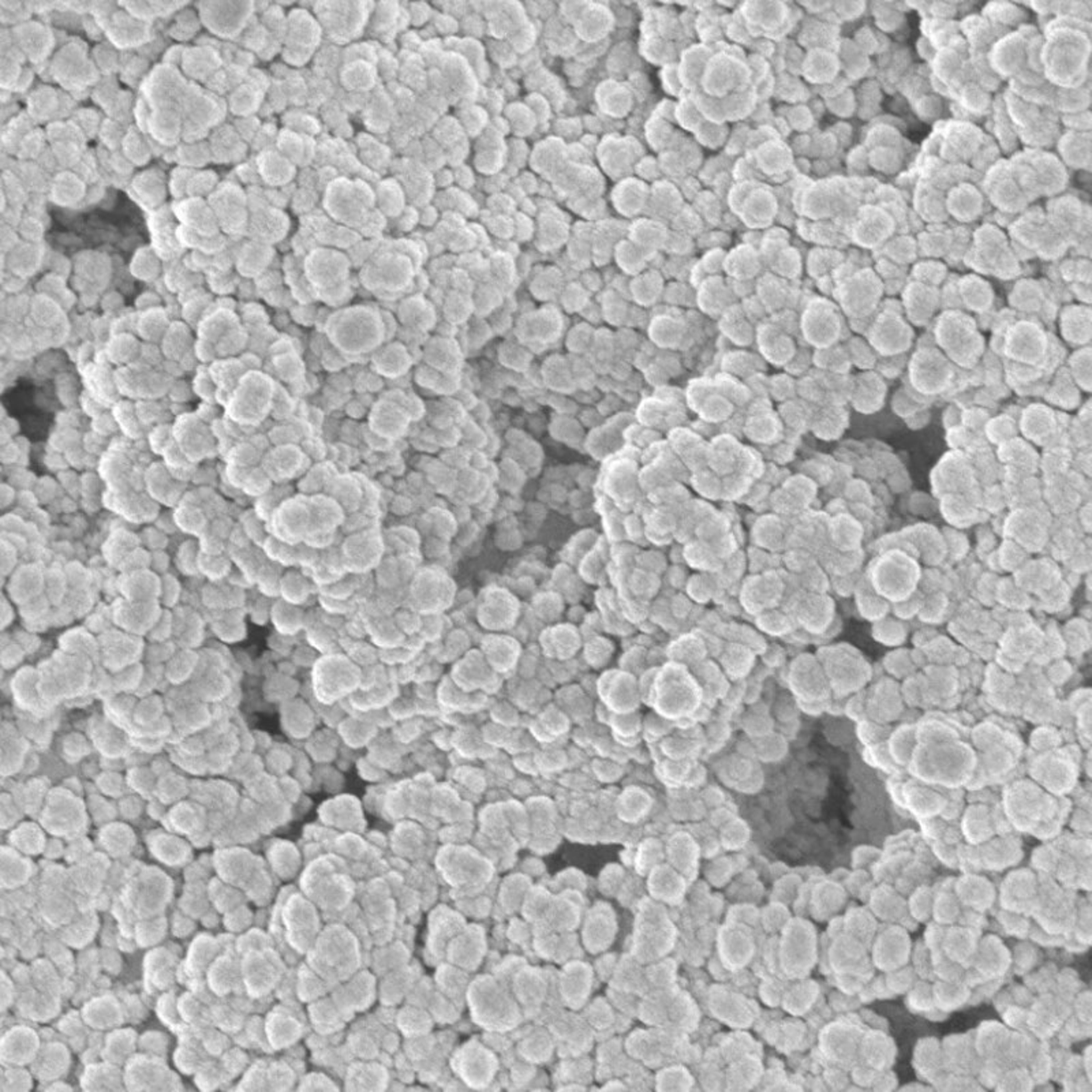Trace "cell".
Wrapping results in <instances>:
<instances>
[{
	"instance_id": "obj_39",
	"label": "cell",
	"mask_w": 1092,
	"mask_h": 1092,
	"mask_svg": "<svg viewBox=\"0 0 1092 1092\" xmlns=\"http://www.w3.org/2000/svg\"><path fill=\"white\" fill-rule=\"evenodd\" d=\"M1077 726L1081 730V735L1087 740H1090V732H1091V701L1080 706L1076 711Z\"/></svg>"
},
{
	"instance_id": "obj_9",
	"label": "cell",
	"mask_w": 1092,
	"mask_h": 1092,
	"mask_svg": "<svg viewBox=\"0 0 1092 1092\" xmlns=\"http://www.w3.org/2000/svg\"><path fill=\"white\" fill-rule=\"evenodd\" d=\"M210 208V206L200 198L193 197L191 200L182 202L174 212H177L179 219L189 227V231H193L198 235L213 237L219 234L220 225L216 215Z\"/></svg>"
},
{
	"instance_id": "obj_16",
	"label": "cell",
	"mask_w": 1092,
	"mask_h": 1092,
	"mask_svg": "<svg viewBox=\"0 0 1092 1092\" xmlns=\"http://www.w3.org/2000/svg\"><path fill=\"white\" fill-rule=\"evenodd\" d=\"M915 1065L919 1073L929 1080L941 1077L945 1064H943V1047L939 1045V1042L935 1039L919 1042L915 1050Z\"/></svg>"
},
{
	"instance_id": "obj_13",
	"label": "cell",
	"mask_w": 1092,
	"mask_h": 1092,
	"mask_svg": "<svg viewBox=\"0 0 1092 1092\" xmlns=\"http://www.w3.org/2000/svg\"><path fill=\"white\" fill-rule=\"evenodd\" d=\"M870 910L872 915L891 923L903 922L910 912L907 901L889 886L877 887L870 893Z\"/></svg>"
},
{
	"instance_id": "obj_26",
	"label": "cell",
	"mask_w": 1092,
	"mask_h": 1092,
	"mask_svg": "<svg viewBox=\"0 0 1092 1092\" xmlns=\"http://www.w3.org/2000/svg\"><path fill=\"white\" fill-rule=\"evenodd\" d=\"M1065 630H1066V636L1064 643L1068 647V650H1071L1069 653L1072 655L1085 653V647H1089L1090 645L1089 624L1083 620H1073L1069 622Z\"/></svg>"
},
{
	"instance_id": "obj_37",
	"label": "cell",
	"mask_w": 1092,
	"mask_h": 1092,
	"mask_svg": "<svg viewBox=\"0 0 1092 1092\" xmlns=\"http://www.w3.org/2000/svg\"><path fill=\"white\" fill-rule=\"evenodd\" d=\"M880 855L881 852L878 851L877 848L860 847L853 851V858H852V859H853V863L856 864V867L862 868L864 867V866H867V864L872 863V862H876V860L880 858Z\"/></svg>"
},
{
	"instance_id": "obj_11",
	"label": "cell",
	"mask_w": 1092,
	"mask_h": 1092,
	"mask_svg": "<svg viewBox=\"0 0 1092 1092\" xmlns=\"http://www.w3.org/2000/svg\"><path fill=\"white\" fill-rule=\"evenodd\" d=\"M975 956L976 958H974V962L979 974L986 975L990 978L1005 974L1009 967L1010 957L1008 949L1002 945L997 937L993 935L983 938L982 948L976 949Z\"/></svg>"
},
{
	"instance_id": "obj_32",
	"label": "cell",
	"mask_w": 1092,
	"mask_h": 1092,
	"mask_svg": "<svg viewBox=\"0 0 1092 1092\" xmlns=\"http://www.w3.org/2000/svg\"><path fill=\"white\" fill-rule=\"evenodd\" d=\"M867 759L872 761V765L886 770V772L897 769V765H896V762L893 761L889 749H887L886 741L878 743V745H868Z\"/></svg>"
},
{
	"instance_id": "obj_30",
	"label": "cell",
	"mask_w": 1092,
	"mask_h": 1092,
	"mask_svg": "<svg viewBox=\"0 0 1092 1092\" xmlns=\"http://www.w3.org/2000/svg\"><path fill=\"white\" fill-rule=\"evenodd\" d=\"M914 985V971L905 966L897 970L889 971L886 974L887 989L896 994H901L907 991Z\"/></svg>"
},
{
	"instance_id": "obj_3",
	"label": "cell",
	"mask_w": 1092,
	"mask_h": 1092,
	"mask_svg": "<svg viewBox=\"0 0 1092 1092\" xmlns=\"http://www.w3.org/2000/svg\"><path fill=\"white\" fill-rule=\"evenodd\" d=\"M1056 751V749H1054ZM1042 754L1031 766L1033 781L1053 795H1065L1076 782L1077 765L1068 753Z\"/></svg>"
},
{
	"instance_id": "obj_10",
	"label": "cell",
	"mask_w": 1092,
	"mask_h": 1092,
	"mask_svg": "<svg viewBox=\"0 0 1092 1092\" xmlns=\"http://www.w3.org/2000/svg\"><path fill=\"white\" fill-rule=\"evenodd\" d=\"M956 895L960 904L982 912L993 905L995 889L985 877L966 876L956 883Z\"/></svg>"
},
{
	"instance_id": "obj_38",
	"label": "cell",
	"mask_w": 1092,
	"mask_h": 1092,
	"mask_svg": "<svg viewBox=\"0 0 1092 1092\" xmlns=\"http://www.w3.org/2000/svg\"><path fill=\"white\" fill-rule=\"evenodd\" d=\"M848 716L859 721H863L867 718L866 714V697L862 694L852 695L851 701L847 705Z\"/></svg>"
},
{
	"instance_id": "obj_36",
	"label": "cell",
	"mask_w": 1092,
	"mask_h": 1092,
	"mask_svg": "<svg viewBox=\"0 0 1092 1092\" xmlns=\"http://www.w3.org/2000/svg\"><path fill=\"white\" fill-rule=\"evenodd\" d=\"M215 185H216V174L212 173V171H208V173H201V174H196L190 177L187 190L191 189L193 186H196V189H197V198H200V194L210 193V190L215 187ZM186 193H187V191H186Z\"/></svg>"
},
{
	"instance_id": "obj_12",
	"label": "cell",
	"mask_w": 1092,
	"mask_h": 1092,
	"mask_svg": "<svg viewBox=\"0 0 1092 1092\" xmlns=\"http://www.w3.org/2000/svg\"><path fill=\"white\" fill-rule=\"evenodd\" d=\"M896 1053L897 1050L895 1043L883 1033L872 1031L862 1039L860 1045L862 1058H864L867 1066L876 1069L878 1072L883 1069L886 1071V1068L895 1062Z\"/></svg>"
},
{
	"instance_id": "obj_17",
	"label": "cell",
	"mask_w": 1092,
	"mask_h": 1092,
	"mask_svg": "<svg viewBox=\"0 0 1092 1092\" xmlns=\"http://www.w3.org/2000/svg\"><path fill=\"white\" fill-rule=\"evenodd\" d=\"M962 829L971 844H985L993 836L991 814L985 806H974L966 812Z\"/></svg>"
},
{
	"instance_id": "obj_23",
	"label": "cell",
	"mask_w": 1092,
	"mask_h": 1092,
	"mask_svg": "<svg viewBox=\"0 0 1092 1092\" xmlns=\"http://www.w3.org/2000/svg\"><path fill=\"white\" fill-rule=\"evenodd\" d=\"M856 599H858V607H859L862 616L867 617L868 620H872V622L882 619L889 611L886 599L881 597L874 590V588L856 593Z\"/></svg>"
},
{
	"instance_id": "obj_24",
	"label": "cell",
	"mask_w": 1092,
	"mask_h": 1092,
	"mask_svg": "<svg viewBox=\"0 0 1092 1092\" xmlns=\"http://www.w3.org/2000/svg\"><path fill=\"white\" fill-rule=\"evenodd\" d=\"M960 901L957 896L951 895L949 891L941 893L938 897H934L933 904V916L935 922L941 924H949L957 920L960 916Z\"/></svg>"
},
{
	"instance_id": "obj_35",
	"label": "cell",
	"mask_w": 1092,
	"mask_h": 1092,
	"mask_svg": "<svg viewBox=\"0 0 1092 1092\" xmlns=\"http://www.w3.org/2000/svg\"><path fill=\"white\" fill-rule=\"evenodd\" d=\"M910 994H911V997H910V1004H911V1005L910 1006H912L914 1009H930L933 1004H934L933 989H930L927 985H918V986H915V989L912 990Z\"/></svg>"
},
{
	"instance_id": "obj_28",
	"label": "cell",
	"mask_w": 1092,
	"mask_h": 1092,
	"mask_svg": "<svg viewBox=\"0 0 1092 1092\" xmlns=\"http://www.w3.org/2000/svg\"><path fill=\"white\" fill-rule=\"evenodd\" d=\"M885 728H886V724L872 721L870 718H866L863 721H860L858 735H859L860 740L863 741L864 745H878V743L886 741L889 735H891V730H885Z\"/></svg>"
},
{
	"instance_id": "obj_8",
	"label": "cell",
	"mask_w": 1092,
	"mask_h": 1092,
	"mask_svg": "<svg viewBox=\"0 0 1092 1092\" xmlns=\"http://www.w3.org/2000/svg\"><path fill=\"white\" fill-rule=\"evenodd\" d=\"M901 797L905 807L923 818L937 815L947 807V801L943 799V795L923 784V781L922 782L912 781L904 785Z\"/></svg>"
},
{
	"instance_id": "obj_22",
	"label": "cell",
	"mask_w": 1092,
	"mask_h": 1092,
	"mask_svg": "<svg viewBox=\"0 0 1092 1092\" xmlns=\"http://www.w3.org/2000/svg\"><path fill=\"white\" fill-rule=\"evenodd\" d=\"M876 627H872V636H876L877 641L887 646H897L907 638V628L903 624V620L897 617H882V619L874 622Z\"/></svg>"
},
{
	"instance_id": "obj_34",
	"label": "cell",
	"mask_w": 1092,
	"mask_h": 1092,
	"mask_svg": "<svg viewBox=\"0 0 1092 1092\" xmlns=\"http://www.w3.org/2000/svg\"><path fill=\"white\" fill-rule=\"evenodd\" d=\"M922 603V597L919 596L918 593H914L908 598L895 603V615L897 616V619L910 620L918 615Z\"/></svg>"
},
{
	"instance_id": "obj_6",
	"label": "cell",
	"mask_w": 1092,
	"mask_h": 1092,
	"mask_svg": "<svg viewBox=\"0 0 1092 1092\" xmlns=\"http://www.w3.org/2000/svg\"><path fill=\"white\" fill-rule=\"evenodd\" d=\"M1004 905L1012 912L1033 910L1039 895V883L1033 872L1027 870L1012 872L1002 883Z\"/></svg>"
},
{
	"instance_id": "obj_2",
	"label": "cell",
	"mask_w": 1092,
	"mask_h": 1092,
	"mask_svg": "<svg viewBox=\"0 0 1092 1092\" xmlns=\"http://www.w3.org/2000/svg\"><path fill=\"white\" fill-rule=\"evenodd\" d=\"M1004 805L1014 826L1035 833L1053 826L1060 809L1054 797L1042 791L1035 781H1018L1012 785Z\"/></svg>"
},
{
	"instance_id": "obj_40",
	"label": "cell",
	"mask_w": 1092,
	"mask_h": 1092,
	"mask_svg": "<svg viewBox=\"0 0 1092 1092\" xmlns=\"http://www.w3.org/2000/svg\"><path fill=\"white\" fill-rule=\"evenodd\" d=\"M1053 663L1050 665V672L1047 670V674H1050V678L1054 683H1064L1069 678V674H1072V668L1069 667L1065 661H1060V659L1053 661Z\"/></svg>"
},
{
	"instance_id": "obj_4",
	"label": "cell",
	"mask_w": 1092,
	"mask_h": 1092,
	"mask_svg": "<svg viewBox=\"0 0 1092 1092\" xmlns=\"http://www.w3.org/2000/svg\"><path fill=\"white\" fill-rule=\"evenodd\" d=\"M910 954L911 941L904 927H889L872 941V962L885 972L905 966Z\"/></svg>"
},
{
	"instance_id": "obj_29",
	"label": "cell",
	"mask_w": 1092,
	"mask_h": 1092,
	"mask_svg": "<svg viewBox=\"0 0 1092 1092\" xmlns=\"http://www.w3.org/2000/svg\"><path fill=\"white\" fill-rule=\"evenodd\" d=\"M1031 745L1038 753H1049L1061 745V735L1053 730V726H1041L1031 735Z\"/></svg>"
},
{
	"instance_id": "obj_1",
	"label": "cell",
	"mask_w": 1092,
	"mask_h": 1092,
	"mask_svg": "<svg viewBox=\"0 0 1092 1092\" xmlns=\"http://www.w3.org/2000/svg\"><path fill=\"white\" fill-rule=\"evenodd\" d=\"M911 762L920 780L949 788L970 780L976 766L974 753L966 745L956 743V739L929 741L922 743V747L918 745Z\"/></svg>"
},
{
	"instance_id": "obj_31",
	"label": "cell",
	"mask_w": 1092,
	"mask_h": 1092,
	"mask_svg": "<svg viewBox=\"0 0 1092 1092\" xmlns=\"http://www.w3.org/2000/svg\"><path fill=\"white\" fill-rule=\"evenodd\" d=\"M947 599L943 594H935L929 599H923L922 607L918 615L924 622H938L947 609Z\"/></svg>"
},
{
	"instance_id": "obj_14",
	"label": "cell",
	"mask_w": 1092,
	"mask_h": 1092,
	"mask_svg": "<svg viewBox=\"0 0 1092 1092\" xmlns=\"http://www.w3.org/2000/svg\"><path fill=\"white\" fill-rule=\"evenodd\" d=\"M976 949L975 934L968 929L957 927V930L948 931L943 935V952L958 966H966L967 962L972 964Z\"/></svg>"
},
{
	"instance_id": "obj_15",
	"label": "cell",
	"mask_w": 1092,
	"mask_h": 1092,
	"mask_svg": "<svg viewBox=\"0 0 1092 1092\" xmlns=\"http://www.w3.org/2000/svg\"><path fill=\"white\" fill-rule=\"evenodd\" d=\"M1022 859V849L1014 840H989L981 852V862L989 868H1005L1018 864Z\"/></svg>"
},
{
	"instance_id": "obj_25",
	"label": "cell",
	"mask_w": 1092,
	"mask_h": 1092,
	"mask_svg": "<svg viewBox=\"0 0 1092 1092\" xmlns=\"http://www.w3.org/2000/svg\"><path fill=\"white\" fill-rule=\"evenodd\" d=\"M983 754L986 755V761L983 762V765L987 776H1001L1012 768L1014 757L1006 747L1004 749L1002 745H994L991 749L983 751Z\"/></svg>"
},
{
	"instance_id": "obj_21",
	"label": "cell",
	"mask_w": 1092,
	"mask_h": 1092,
	"mask_svg": "<svg viewBox=\"0 0 1092 1092\" xmlns=\"http://www.w3.org/2000/svg\"><path fill=\"white\" fill-rule=\"evenodd\" d=\"M845 930L853 938L859 939L866 945L872 941L876 935L877 922L872 912L864 911L862 908H853L845 918Z\"/></svg>"
},
{
	"instance_id": "obj_27",
	"label": "cell",
	"mask_w": 1092,
	"mask_h": 1092,
	"mask_svg": "<svg viewBox=\"0 0 1092 1092\" xmlns=\"http://www.w3.org/2000/svg\"><path fill=\"white\" fill-rule=\"evenodd\" d=\"M934 895L930 887H919L908 903V911L918 922H926L933 916Z\"/></svg>"
},
{
	"instance_id": "obj_19",
	"label": "cell",
	"mask_w": 1092,
	"mask_h": 1092,
	"mask_svg": "<svg viewBox=\"0 0 1092 1092\" xmlns=\"http://www.w3.org/2000/svg\"><path fill=\"white\" fill-rule=\"evenodd\" d=\"M839 949L841 952L837 956V960H841V962H839L840 970L843 971L840 974L859 976L862 974L860 971L864 970V967L867 966L866 945L859 939L853 938L852 935L848 934L845 938L841 939Z\"/></svg>"
},
{
	"instance_id": "obj_7",
	"label": "cell",
	"mask_w": 1092,
	"mask_h": 1092,
	"mask_svg": "<svg viewBox=\"0 0 1092 1092\" xmlns=\"http://www.w3.org/2000/svg\"><path fill=\"white\" fill-rule=\"evenodd\" d=\"M225 187L217 189L216 196L219 201L212 202V210L216 215L217 220L220 227L227 233H237L241 229V225L245 223L242 210L245 208V196L242 194V190L237 185L225 183Z\"/></svg>"
},
{
	"instance_id": "obj_18",
	"label": "cell",
	"mask_w": 1092,
	"mask_h": 1092,
	"mask_svg": "<svg viewBox=\"0 0 1092 1092\" xmlns=\"http://www.w3.org/2000/svg\"><path fill=\"white\" fill-rule=\"evenodd\" d=\"M886 745L896 765L904 766L911 763L912 757L919 745L916 726H900L899 730L891 732Z\"/></svg>"
},
{
	"instance_id": "obj_20",
	"label": "cell",
	"mask_w": 1092,
	"mask_h": 1092,
	"mask_svg": "<svg viewBox=\"0 0 1092 1092\" xmlns=\"http://www.w3.org/2000/svg\"><path fill=\"white\" fill-rule=\"evenodd\" d=\"M968 997H970V989L966 985H962V982L941 981L933 987L934 1004L938 1006L939 1009H956L958 1006H962Z\"/></svg>"
},
{
	"instance_id": "obj_33",
	"label": "cell",
	"mask_w": 1092,
	"mask_h": 1092,
	"mask_svg": "<svg viewBox=\"0 0 1092 1092\" xmlns=\"http://www.w3.org/2000/svg\"><path fill=\"white\" fill-rule=\"evenodd\" d=\"M1000 740H1001V732L997 726L982 724L975 730L974 741L979 751H986L994 745H1000Z\"/></svg>"
},
{
	"instance_id": "obj_5",
	"label": "cell",
	"mask_w": 1092,
	"mask_h": 1092,
	"mask_svg": "<svg viewBox=\"0 0 1092 1092\" xmlns=\"http://www.w3.org/2000/svg\"><path fill=\"white\" fill-rule=\"evenodd\" d=\"M903 697L897 683L882 678L866 697V714L872 721L887 724L899 717L903 710Z\"/></svg>"
}]
</instances>
